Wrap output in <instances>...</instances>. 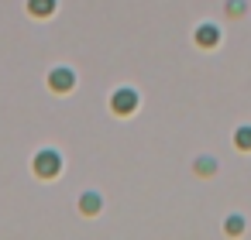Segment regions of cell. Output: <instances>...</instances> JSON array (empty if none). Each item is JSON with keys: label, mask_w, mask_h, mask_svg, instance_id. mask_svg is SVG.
I'll list each match as a JSON object with an SVG mask.
<instances>
[{"label": "cell", "mask_w": 251, "mask_h": 240, "mask_svg": "<svg viewBox=\"0 0 251 240\" xmlns=\"http://www.w3.org/2000/svg\"><path fill=\"white\" fill-rule=\"evenodd\" d=\"M224 230H227V233H241V230H244V219H241V216H230V219L224 223Z\"/></svg>", "instance_id": "9"}, {"label": "cell", "mask_w": 251, "mask_h": 240, "mask_svg": "<svg viewBox=\"0 0 251 240\" xmlns=\"http://www.w3.org/2000/svg\"><path fill=\"white\" fill-rule=\"evenodd\" d=\"M49 86H52L55 93H69V89L76 86V76H73V69H55V72L49 76Z\"/></svg>", "instance_id": "4"}, {"label": "cell", "mask_w": 251, "mask_h": 240, "mask_svg": "<svg viewBox=\"0 0 251 240\" xmlns=\"http://www.w3.org/2000/svg\"><path fill=\"white\" fill-rule=\"evenodd\" d=\"M110 107H114V113L127 117V113L138 110V93H134V89H117V93L110 96Z\"/></svg>", "instance_id": "2"}, {"label": "cell", "mask_w": 251, "mask_h": 240, "mask_svg": "<svg viewBox=\"0 0 251 240\" xmlns=\"http://www.w3.org/2000/svg\"><path fill=\"white\" fill-rule=\"evenodd\" d=\"M28 11L35 18H49V14H55V0H28Z\"/></svg>", "instance_id": "5"}, {"label": "cell", "mask_w": 251, "mask_h": 240, "mask_svg": "<svg viewBox=\"0 0 251 240\" xmlns=\"http://www.w3.org/2000/svg\"><path fill=\"white\" fill-rule=\"evenodd\" d=\"M59 172H62V158H59V151L45 148V151L35 154V175H38V178H55Z\"/></svg>", "instance_id": "1"}, {"label": "cell", "mask_w": 251, "mask_h": 240, "mask_svg": "<svg viewBox=\"0 0 251 240\" xmlns=\"http://www.w3.org/2000/svg\"><path fill=\"white\" fill-rule=\"evenodd\" d=\"M196 172H200V175H210V172H217V161H213V158H200V161H196Z\"/></svg>", "instance_id": "8"}, {"label": "cell", "mask_w": 251, "mask_h": 240, "mask_svg": "<svg viewBox=\"0 0 251 240\" xmlns=\"http://www.w3.org/2000/svg\"><path fill=\"white\" fill-rule=\"evenodd\" d=\"M100 206H103V199H100L97 192H86V196L79 199V209H83L86 216H93V213H100Z\"/></svg>", "instance_id": "6"}, {"label": "cell", "mask_w": 251, "mask_h": 240, "mask_svg": "<svg viewBox=\"0 0 251 240\" xmlns=\"http://www.w3.org/2000/svg\"><path fill=\"white\" fill-rule=\"evenodd\" d=\"M227 14H244V0H230V4H227Z\"/></svg>", "instance_id": "10"}, {"label": "cell", "mask_w": 251, "mask_h": 240, "mask_svg": "<svg viewBox=\"0 0 251 240\" xmlns=\"http://www.w3.org/2000/svg\"><path fill=\"white\" fill-rule=\"evenodd\" d=\"M193 38H196V45H200V48H217V42H220V28L206 21V24H200V28H196V35H193Z\"/></svg>", "instance_id": "3"}, {"label": "cell", "mask_w": 251, "mask_h": 240, "mask_svg": "<svg viewBox=\"0 0 251 240\" xmlns=\"http://www.w3.org/2000/svg\"><path fill=\"white\" fill-rule=\"evenodd\" d=\"M234 144H237L241 151H251V127H237V131H234Z\"/></svg>", "instance_id": "7"}]
</instances>
